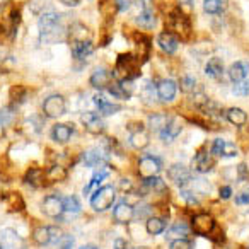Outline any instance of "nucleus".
<instances>
[{
    "label": "nucleus",
    "instance_id": "obj_1",
    "mask_svg": "<svg viewBox=\"0 0 249 249\" xmlns=\"http://www.w3.org/2000/svg\"><path fill=\"white\" fill-rule=\"evenodd\" d=\"M63 14H58L55 11H46L41 12L39 16V38L43 43H58L65 38V31L63 28Z\"/></svg>",
    "mask_w": 249,
    "mask_h": 249
},
{
    "label": "nucleus",
    "instance_id": "obj_2",
    "mask_svg": "<svg viewBox=\"0 0 249 249\" xmlns=\"http://www.w3.org/2000/svg\"><path fill=\"white\" fill-rule=\"evenodd\" d=\"M137 75H140V72H139V60H137V56L132 55V53H124V55L118 56L116 67H114V72H113V77H118L120 80H123V79L133 80Z\"/></svg>",
    "mask_w": 249,
    "mask_h": 249
},
{
    "label": "nucleus",
    "instance_id": "obj_3",
    "mask_svg": "<svg viewBox=\"0 0 249 249\" xmlns=\"http://www.w3.org/2000/svg\"><path fill=\"white\" fill-rule=\"evenodd\" d=\"M62 239H63L62 229L55 227V225H41V227L35 229V232H33V241L39 248H46L50 244H60Z\"/></svg>",
    "mask_w": 249,
    "mask_h": 249
},
{
    "label": "nucleus",
    "instance_id": "obj_4",
    "mask_svg": "<svg viewBox=\"0 0 249 249\" xmlns=\"http://www.w3.org/2000/svg\"><path fill=\"white\" fill-rule=\"evenodd\" d=\"M114 198H116V193L113 186H101L90 196V207L94 212H106L107 208L113 207Z\"/></svg>",
    "mask_w": 249,
    "mask_h": 249
},
{
    "label": "nucleus",
    "instance_id": "obj_5",
    "mask_svg": "<svg viewBox=\"0 0 249 249\" xmlns=\"http://www.w3.org/2000/svg\"><path fill=\"white\" fill-rule=\"evenodd\" d=\"M65 111H67V103L62 94H52V96H48L43 101V113H45L46 118L56 120V118L63 116Z\"/></svg>",
    "mask_w": 249,
    "mask_h": 249
},
{
    "label": "nucleus",
    "instance_id": "obj_6",
    "mask_svg": "<svg viewBox=\"0 0 249 249\" xmlns=\"http://www.w3.org/2000/svg\"><path fill=\"white\" fill-rule=\"evenodd\" d=\"M162 169V162H160L159 157L154 156H145L139 160V166H137V173L142 179H147V178L157 176Z\"/></svg>",
    "mask_w": 249,
    "mask_h": 249
},
{
    "label": "nucleus",
    "instance_id": "obj_7",
    "mask_svg": "<svg viewBox=\"0 0 249 249\" xmlns=\"http://www.w3.org/2000/svg\"><path fill=\"white\" fill-rule=\"evenodd\" d=\"M41 210L46 217L60 218L63 215V212H65V207H63V198L58 196V195H48V196L43 200Z\"/></svg>",
    "mask_w": 249,
    "mask_h": 249
},
{
    "label": "nucleus",
    "instance_id": "obj_8",
    "mask_svg": "<svg viewBox=\"0 0 249 249\" xmlns=\"http://www.w3.org/2000/svg\"><path fill=\"white\" fill-rule=\"evenodd\" d=\"M133 124H135V126H132V124L128 126V130H130V145H132L133 149H137V150H142L150 143V135H149V132H147L145 126H143L142 123H133Z\"/></svg>",
    "mask_w": 249,
    "mask_h": 249
},
{
    "label": "nucleus",
    "instance_id": "obj_9",
    "mask_svg": "<svg viewBox=\"0 0 249 249\" xmlns=\"http://www.w3.org/2000/svg\"><path fill=\"white\" fill-rule=\"evenodd\" d=\"M0 249H26V242L14 229L0 231Z\"/></svg>",
    "mask_w": 249,
    "mask_h": 249
},
{
    "label": "nucleus",
    "instance_id": "obj_10",
    "mask_svg": "<svg viewBox=\"0 0 249 249\" xmlns=\"http://www.w3.org/2000/svg\"><path fill=\"white\" fill-rule=\"evenodd\" d=\"M80 120H82L84 128H86L90 135H101V133L104 132V128H106V123L103 121V118H101L97 113H94V111L82 113Z\"/></svg>",
    "mask_w": 249,
    "mask_h": 249
},
{
    "label": "nucleus",
    "instance_id": "obj_11",
    "mask_svg": "<svg viewBox=\"0 0 249 249\" xmlns=\"http://www.w3.org/2000/svg\"><path fill=\"white\" fill-rule=\"evenodd\" d=\"M169 28L173 29L179 38H183V39L190 38L191 24H190V21H188L186 16L181 14V12H174V14L169 16Z\"/></svg>",
    "mask_w": 249,
    "mask_h": 249
},
{
    "label": "nucleus",
    "instance_id": "obj_12",
    "mask_svg": "<svg viewBox=\"0 0 249 249\" xmlns=\"http://www.w3.org/2000/svg\"><path fill=\"white\" fill-rule=\"evenodd\" d=\"M183 126H184V121L181 118H169L167 124L164 126L162 130L159 132V137L164 143H171L181 132H183Z\"/></svg>",
    "mask_w": 249,
    "mask_h": 249
},
{
    "label": "nucleus",
    "instance_id": "obj_13",
    "mask_svg": "<svg viewBox=\"0 0 249 249\" xmlns=\"http://www.w3.org/2000/svg\"><path fill=\"white\" fill-rule=\"evenodd\" d=\"M167 176H169V179L173 181L176 186L183 188L190 184L191 171L188 169L186 166H183V164H173V166L167 169Z\"/></svg>",
    "mask_w": 249,
    "mask_h": 249
},
{
    "label": "nucleus",
    "instance_id": "obj_14",
    "mask_svg": "<svg viewBox=\"0 0 249 249\" xmlns=\"http://www.w3.org/2000/svg\"><path fill=\"white\" fill-rule=\"evenodd\" d=\"M215 227V220L208 213H198L191 220V229L196 235H208Z\"/></svg>",
    "mask_w": 249,
    "mask_h": 249
},
{
    "label": "nucleus",
    "instance_id": "obj_15",
    "mask_svg": "<svg viewBox=\"0 0 249 249\" xmlns=\"http://www.w3.org/2000/svg\"><path fill=\"white\" fill-rule=\"evenodd\" d=\"M113 218L114 222H118V224H130V222L135 218V208L132 207V205L128 203V201H118L116 207L113 208Z\"/></svg>",
    "mask_w": 249,
    "mask_h": 249
},
{
    "label": "nucleus",
    "instance_id": "obj_16",
    "mask_svg": "<svg viewBox=\"0 0 249 249\" xmlns=\"http://www.w3.org/2000/svg\"><path fill=\"white\" fill-rule=\"evenodd\" d=\"M156 90H157V97H159L160 103H173V101L176 99L178 84L171 79H162L156 86Z\"/></svg>",
    "mask_w": 249,
    "mask_h": 249
},
{
    "label": "nucleus",
    "instance_id": "obj_17",
    "mask_svg": "<svg viewBox=\"0 0 249 249\" xmlns=\"http://www.w3.org/2000/svg\"><path fill=\"white\" fill-rule=\"evenodd\" d=\"M109 159V152L106 149H89L82 154V164L86 167L103 166Z\"/></svg>",
    "mask_w": 249,
    "mask_h": 249
},
{
    "label": "nucleus",
    "instance_id": "obj_18",
    "mask_svg": "<svg viewBox=\"0 0 249 249\" xmlns=\"http://www.w3.org/2000/svg\"><path fill=\"white\" fill-rule=\"evenodd\" d=\"M113 80H114L113 72H109V70H106V69H97V70H94L92 75H90L89 84L97 90H106L107 87L111 86Z\"/></svg>",
    "mask_w": 249,
    "mask_h": 249
},
{
    "label": "nucleus",
    "instance_id": "obj_19",
    "mask_svg": "<svg viewBox=\"0 0 249 249\" xmlns=\"http://www.w3.org/2000/svg\"><path fill=\"white\" fill-rule=\"evenodd\" d=\"M92 101H94V104L97 106L99 114H103V116H111V114H116L118 111H121L120 104H116V103H113L111 99H107L103 92H97L96 96L92 97Z\"/></svg>",
    "mask_w": 249,
    "mask_h": 249
},
{
    "label": "nucleus",
    "instance_id": "obj_20",
    "mask_svg": "<svg viewBox=\"0 0 249 249\" xmlns=\"http://www.w3.org/2000/svg\"><path fill=\"white\" fill-rule=\"evenodd\" d=\"M212 154L218 157H235L237 156V147L224 139H215L213 143H212Z\"/></svg>",
    "mask_w": 249,
    "mask_h": 249
},
{
    "label": "nucleus",
    "instance_id": "obj_21",
    "mask_svg": "<svg viewBox=\"0 0 249 249\" xmlns=\"http://www.w3.org/2000/svg\"><path fill=\"white\" fill-rule=\"evenodd\" d=\"M157 43H159L160 50H162L164 53H167V55H174L178 50V46H179V39H178L176 35H173L171 31H164L159 35V38H157Z\"/></svg>",
    "mask_w": 249,
    "mask_h": 249
},
{
    "label": "nucleus",
    "instance_id": "obj_22",
    "mask_svg": "<svg viewBox=\"0 0 249 249\" xmlns=\"http://www.w3.org/2000/svg\"><path fill=\"white\" fill-rule=\"evenodd\" d=\"M70 50H72V55L75 60H86L94 53V45L90 39H86V41H73V43H70Z\"/></svg>",
    "mask_w": 249,
    "mask_h": 249
},
{
    "label": "nucleus",
    "instance_id": "obj_23",
    "mask_svg": "<svg viewBox=\"0 0 249 249\" xmlns=\"http://www.w3.org/2000/svg\"><path fill=\"white\" fill-rule=\"evenodd\" d=\"M73 135V126L69 123H56L52 128V139L56 143H67Z\"/></svg>",
    "mask_w": 249,
    "mask_h": 249
},
{
    "label": "nucleus",
    "instance_id": "obj_24",
    "mask_svg": "<svg viewBox=\"0 0 249 249\" xmlns=\"http://www.w3.org/2000/svg\"><path fill=\"white\" fill-rule=\"evenodd\" d=\"M212 167H213V160H212L210 154L205 152V150L196 152V156H195V159H193V169L200 174H205V173H208V171H212Z\"/></svg>",
    "mask_w": 249,
    "mask_h": 249
},
{
    "label": "nucleus",
    "instance_id": "obj_25",
    "mask_svg": "<svg viewBox=\"0 0 249 249\" xmlns=\"http://www.w3.org/2000/svg\"><path fill=\"white\" fill-rule=\"evenodd\" d=\"M227 72H229V79H231L232 82H239V80H242V79H248L249 63L242 62V60L241 62H234Z\"/></svg>",
    "mask_w": 249,
    "mask_h": 249
},
{
    "label": "nucleus",
    "instance_id": "obj_26",
    "mask_svg": "<svg viewBox=\"0 0 249 249\" xmlns=\"http://www.w3.org/2000/svg\"><path fill=\"white\" fill-rule=\"evenodd\" d=\"M205 73H207V77H210L213 80L222 79V75H224V63H222V60L217 58V56L208 60L207 65H205Z\"/></svg>",
    "mask_w": 249,
    "mask_h": 249
},
{
    "label": "nucleus",
    "instance_id": "obj_27",
    "mask_svg": "<svg viewBox=\"0 0 249 249\" xmlns=\"http://www.w3.org/2000/svg\"><path fill=\"white\" fill-rule=\"evenodd\" d=\"M67 33H69L70 43H73V41H86V39H90L89 29H87L84 24H80V22H73Z\"/></svg>",
    "mask_w": 249,
    "mask_h": 249
},
{
    "label": "nucleus",
    "instance_id": "obj_28",
    "mask_svg": "<svg viewBox=\"0 0 249 249\" xmlns=\"http://www.w3.org/2000/svg\"><path fill=\"white\" fill-rule=\"evenodd\" d=\"M135 22L139 24V28H142V29H154L156 28L157 18L152 9H145V11H140V14L135 18Z\"/></svg>",
    "mask_w": 249,
    "mask_h": 249
},
{
    "label": "nucleus",
    "instance_id": "obj_29",
    "mask_svg": "<svg viewBox=\"0 0 249 249\" xmlns=\"http://www.w3.org/2000/svg\"><path fill=\"white\" fill-rule=\"evenodd\" d=\"M26 184H29L31 188H41L45 184V171L39 167H31L24 176Z\"/></svg>",
    "mask_w": 249,
    "mask_h": 249
},
{
    "label": "nucleus",
    "instance_id": "obj_30",
    "mask_svg": "<svg viewBox=\"0 0 249 249\" xmlns=\"http://www.w3.org/2000/svg\"><path fill=\"white\" fill-rule=\"evenodd\" d=\"M67 176H69V171H67V167H63L62 164H53V166H50L48 171L45 173V178L48 181H52V183L67 179Z\"/></svg>",
    "mask_w": 249,
    "mask_h": 249
},
{
    "label": "nucleus",
    "instance_id": "obj_31",
    "mask_svg": "<svg viewBox=\"0 0 249 249\" xmlns=\"http://www.w3.org/2000/svg\"><path fill=\"white\" fill-rule=\"evenodd\" d=\"M225 118H227L229 123L235 124V126H242L248 121V114L241 107H231V109H227L225 111Z\"/></svg>",
    "mask_w": 249,
    "mask_h": 249
},
{
    "label": "nucleus",
    "instance_id": "obj_32",
    "mask_svg": "<svg viewBox=\"0 0 249 249\" xmlns=\"http://www.w3.org/2000/svg\"><path fill=\"white\" fill-rule=\"evenodd\" d=\"M143 190L149 191V193H164V191H167V188L166 183L159 176H152L143 179Z\"/></svg>",
    "mask_w": 249,
    "mask_h": 249
},
{
    "label": "nucleus",
    "instance_id": "obj_33",
    "mask_svg": "<svg viewBox=\"0 0 249 249\" xmlns=\"http://www.w3.org/2000/svg\"><path fill=\"white\" fill-rule=\"evenodd\" d=\"M145 229L150 235H159L166 231V220L160 217H149L147 218Z\"/></svg>",
    "mask_w": 249,
    "mask_h": 249
},
{
    "label": "nucleus",
    "instance_id": "obj_34",
    "mask_svg": "<svg viewBox=\"0 0 249 249\" xmlns=\"http://www.w3.org/2000/svg\"><path fill=\"white\" fill-rule=\"evenodd\" d=\"M227 2L225 0H203V11L210 16H217L225 11Z\"/></svg>",
    "mask_w": 249,
    "mask_h": 249
},
{
    "label": "nucleus",
    "instance_id": "obj_35",
    "mask_svg": "<svg viewBox=\"0 0 249 249\" xmlns=\"http://www.w3.org/2000/svg\"><path fill=\"white\" fill-rule=\"evenodd\" d=\"M167 121H169V116H166V114H162V113L150 114L149 116V130H152V132H160V130L167 124Z\"/></svg>",
    "mask_w": 249,
    "mask_h": 249
},
{
    "label": "nucleus",
    "instance_id": "obj_36",
    "mask_svg": "<svg viewBox=\"0 0 249 249\" xmlns=\"http://www.w3.org/2000/svg\"><path fill=\"white\" fill-rule=\"evenodd\" d=\"M188 232H190L188 225L183 224V222H178V224H174L173 227L169 229V232L166 234V237L171 239V241H174V239H183L188 235Z\"/></svg>",
    "mask_w": 249,
    "mask_h": 249
},
{
    "label": "nucleus",
    "instance_id": "obj_37",
    "mask_svg": "<svg viewBox=\"0 0 249 249\" xmlns=\"http://www.w3.org/2000/svg\"><path fill=\"white\" fill-rule=\"evenodd\" d=\"M198 109H201L203 111L207 116H210V118H222V109H220V106H218L215 101H212V99H207V103L203 104V106H200Z\"/></svg>",
    "mask_w": 249,
    "mask_h": 249
},
{
    "label": "nucleus",
    "instance_id": "obj_38",
    "mask_svg": "<svg viewBox=\"0 0 249 249\" xmlns=\"http://www.w3.org/2000/svg\"><path fill=\"white\" fill-rule=\"evenodd\" d=\"M107 178V171L106 169H99L96 171V173L92 174V179L89 181V184L86 186V193H89L90 190H97V186H99L101 183H103L104 179Z\"/></svg>",
    "mask_w": 249,
    "mask_h": 249
},
{
    "label": "nucleus",
    "instance_id": "obj_39",
    "mask_svg": "<svg viewBox=\"0 0 249 249\" xmlns=\"http://www.w3.org/2000/svg\"><path fill=\"white\" fill-rule=\"evenodd\" d=\"M179 89L184 94H193L196 90V79L191 75H184L179 79Z\"/></svg>",
    "mask_w": 249,
    "mask_h": 249
},
{
    "label": "nucleus",
    "instance_id": "obj_40",
    "mask_svg": "<svg viewBox=\"0 0 249 249\" xmlns=\"http://www.w3.org/2000/svg\"><path fill=\"white\" fill-rule=\"evenodd\" d=\"M156 97H157V90L154 87L152 82H147L142 89V99L145 104H154L156 103Z\"/></svg>",
    "mask_w": 249,
    "mask_h": 249
},
{
    "label": "nucleus",
    "instance_id": "obj_41",
    "mask_svg": "<svg viewBox=\"0 0 249 249\" xmlns=\"http://www.w3.org/2000/svg\"><path fill=\"white\" fill-rule=\"evenodd\" d=\"M63 207H65V212H69V213H79L82 205H80L79 198L70 195V196L63 198Z\"/></svg>",
    "mask_w": 249,
    "mask_h": 249
},
{
    "label": "nucleus",
    "instance_id": "obj_42",
    "mask_svg": "<svg viewBox=\"0 0 249 249\" xmlns=\"http://www.w3.org/2000/svg\"><path fill=\"white\" fill-rule=\"evenodd\" d=\"M14 120H16V111H14V107L7 106V107H2V109H0V123L4 124L5 128H7V126H11L12 121H14Z\"/></svg>",
    "mask_w": 249,
    "mask_h": 249
},
{
    "label": "nucleus",
    "instance_id": "obj_43",
    "mask_svg": "<svg viewBox=\"0 0 249 249\" xmlns=\"http://www.w3.org/2000/svg\"><path fill=\"white\" fill-rule=\"evenodd\" d=\"M232 94L234 96H248L249 94V80L248 79H242L239 82H232Z\"/></svg>",
    "mask_w": 249,
    "mask_h": 249
},
{
    "label": "nucleus",
    "instance_id": "obj_44",
    "mask_svg": "<svg viewBox=\"0 0 249 249\" xmlns=\"http://www.w3.org/2000/svg\"><path fill=\"white\" fill-rule=\"evenodd\" d=\"M137 48H139V55L145 60L150 53V39L147 38V36H139V39H137Z\"/></svg>",
    "mask_w": 249,
    "mask_h": 249
},
{
    "label": "nucleus",
    "instance_id": "obj_45",
    "mask_svg": "<svg viewBox=\"0 0 249 249\" xmlns=\"http://www.w3.org/2000/svg\"><path fill=\"white\" fill-rule=\"evenodd\" d=\"M11 97H12V101H14L16 104L18 103H22V101L26 99V87H22V86H14L11 89Z\"/></svg>",
    "mask_w": 249,
    "mask_h": 249
},
{
    "label": "nucleus",
    "instance_id": "obj_46",
    "mask_svg": "<svg viewBox=\"0 0 249 249\" xmlns=\"http://www.w3.org/2000/svg\"><path fill=\"white\" fill-rule=\"evenodd\" d=\"M193 11H195V0H179V12L181 14H184L188 18Z\"/></svg>",
    "mask_w": 249,
    "mask_h": 249
},
{
    "label": "nucleus",
    "instance_id": "obj_47",
    "mask_svg": "<svg viewBox=\"0 0 249 249\" xmlns=\"http://www.w3.org/2000/svg\"><path fill=\"white\" fill-rule=\"evenodd\" d=\"M171 249H193V244L186 237L171 241Z\"/></svg>",
    "mask_w": 249,
    "mask_h": 249
},
{
    "label": "nucleus",
    "instance_id": "obj_48",
    "mask_svg": "<svg viewBox=\"0 0 249 249\" xmlns=\"http://www.w3.org/2000/svg\"><path fill=\"white\" fill-rule=\"evenodd\" d=\"M248 178H249V171H248V167H246V164H239L237 166V181L242 183V181H246Z\"/></svg>",
    "mask_w": 249,
    "mask_h": 249
},
{
    "label": "nucleus",
    "instance_id": "obj_49",
    "mask_svg": "<svg viewBox=\"0 0 249 249\" xmlns=\"http://www.w3.org/2000/svg\"><path fill=\"white\" fill-rule=\"evenodd\" d=\"M73 242H75V239H73L72 235H65L56 249H72L73 248Z\"/></svg>",
    "mask_w": 249,
    "mask_h": 249
},
{
    "label": "nucleus",
    "instance_id": "obj_50",
    "mask_svg": "<svg viewBox=\"0 0 249 249\" xmlns=\"http://www.w3.org/2000/svg\"><path fill=\"white\" fill-rule=\"evenodd\" d=\"M235 203L237 205H249V188L244 190L237 198H235Z\"/></svg>",
    "mask_w": 249,
    "mask_h": 249
},
{
    "label": "nucleus",
    "instance_id": "obj_51",
    "mask_svg": "<svg viewBox=\"0 0 249 249\" xmlns=\"http://www.w3.org/2000/svg\"><path fill=\"white\" fill-rule=\"evenodd\" d=\"M114 5H116V11L118 12H124L130 9L128 0H114Z\"/></svg>",
    "mask_w": 249,
    "mask_h": 249
},
{
    "label": "nucleus",
    "instance_id": "obj_52",
    "mask_svg": "<svg viewBox=\"0 0 249 249\" xmlns=\"http://www.w3.org/2000/svg\"><path fill=\"white\" fill-rule=\"evenodd\" d=\"M120 188H121V191H123V193H130V191L133 190L132 183H130L128 179H121L120 181Z\"/></svg>",
    "mask_w": 249,
    "mask_h": 249
},
{
    "label": "nucleus",
    "instance_id": "obj_53",
    "mask_svg": "<svg viewBox=\"0 0 249 249\" xmlns=\"http://www.w3.org/2000/svg\"><path fill=\"white\" fill-rule=\"evenodd\" d=\"M113 248L114 249H130L128 242L124 241V239H116V241H114V244H113Z\"/></svg>",
    "mask_w": 249,
    "mask_h": 249
},
{
    "label": "nucleus",
    "instance_id": "obj_54",
    "mask_svg": "<svg viewBox=\"0 0 249 249\" xmlns=\"http://www.w3.org/2000/svg\"><path fill=\"white\" fill-rule=\"evenodd\" d=\"M231 195H232V190L229 186H224V188H220V198H224V200H227V198H231Z\"/></svg>",
    "mask_w": 249,
    "mask_h": 249
},
{
    "label": "nucleus",
    "instance_id": "obj_55",
    "mask_svg": "<svg viewBox=\"0 0 249 249\" xmlns=\"http://www.w3.org/2000/svg\"><path fill=\"white\" fill-rule=\"evenodd\" d=\"M60 4L67 5V7H77L80 4V0H58Z\"/></svg>",
    "mask_w": 249,
    "mask_h": 249
},
{
    "label": "nucleus",
    "instance_id": "obj_56",
    "mask_svg": "<svg viewBox=\"0 0 249 249\" xmlns=\"http://www.w3.org/2000/svg\"><path fill=\"white\" fill-rule=\"evenodd\" d=\"M137 4H140L142 11H145V9H152V0H137Z\"/></svg>",
    "mask_w": 249,
    "mask_h": 249
},
{
    "label": "nucleus",
    "instance_id": "obj_57",
    "mask_svg": "<svg viewBox=\"0 0 249 249\" xmlns=\"http://www.w3.org/2000/svg\"><path fill=\"white\" fill-rule=\"evenodd\" d=\"M79 249H97L96 246H92V244H86V246H80Z\"/></svg>",
    "mask_w": 249,
    "mask_h": 249
},
{
    "label": "nucleus",
    "instance_id": "obj_58",
    "mask_svg": "<svg viewBox=\"0 0 249 249\" xmlns=\"http://www.w3.org/2000/svg\"><path fill=\"white\" fill-rule=\"evenodd\" d=\"M4 133H5V126L2 123H0V139H2V137H4Z\"/></svg>",
    "mask_w": 249,
    "mask_h": 249
}]
</instances>
